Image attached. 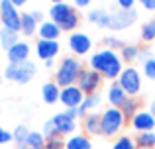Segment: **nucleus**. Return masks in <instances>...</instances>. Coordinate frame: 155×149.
<instances>
[{"mask_svg":"<svg viewBox=\"0 0 155 149\" xmlns=\"http://www.w3.org/2000/svg\"><path fill=\"white\" fill-rule=\"evenodd\" d=\"M136 18H137V14H136V10H116V12H112L110 14V30H114V31H120V30H126V28H130L134 22H136Z\"/></svg>","mask_w":155,"mask_h":149,"instance_id":"9","label":"nucleus"},{"mask_svg":"<svg viewBox=\"0 0 155 149\" xmlns=\"http://www.w3.org/2000/svg\"><path fill=\"white\" fill-rule=\"evenodd\" d=\"M153 53H155V41H153Z\"/></svg>","mask_w":155,"mask_h":149,"instance_id":"47","label":"nucleus"},{"mask_svg":"<svg viewBox=\"0 0 155 149\" xmlns=\"http://www.w3.org/2000/svg\"><path fill=\"white\" fill-rule=\"evenodd\" d=\"M0 6H2V0H0Z\"/></svg>","mask_w":155,"mask_h":149,"instance_id":"48","label":"nucleus"},{"mask_svg":"<svg viewBox=\"0 0 155 149\" xmlns=\"http://www.w3.org/2000/svg\"><path fill=\"white\" fill-rule=\"evenodd\" d=\"M12 135H14V141L18 149H28L26 141H28V135H30V130H28L26 126H18L14 131H12Z\"/></svg>","mask_w":155,"mask_h":149,"instance_id":"27","label":"nucleus"},{"mask_svg":"<svg viewBox=\"0 0 155 149\" xmlns=\"http://www.w3.org/2000/svg\"><path fill=\"white\" fill-rule=\"evenodd\" d=\"M35 51H38V57L47 61V59H53L57 53H59V43L55 39H39L38 45H35Z\"/></svg>","mask_w":155,"mask_h":149,"instance_id":"13","label":"nucleus"},{"mask_svg":"<svg viewBox=\"0 0 155 149\" xmlns=\"http://www.w3.org/2000/svg\"><path fill=\"white\" fill-rule=\"evenodd\" d=\"M45 143H47V139H45V135H43V131H30L26 145L30 149H43Z\"/></svg>","mask_w":155,"mask_h":149,"instance_id":"26","label":"nucleus"},{"mask_svg":"<svg viewBox=\"0 0 155 149\" xmlns=\"http://www.w3.org/2000/svg\"><path fill=\"white\" fill-rule=\"evenodd\" d=\"M0 20H2L4 28H8V30H12V31H22V14L18 12V8H16L10 0H2Z\"/></svg>","mask_w":155,"mask_h":149,"instance_id":"6","label":"nucleus"},{"mask_svg":"<svg viewBox=\"0 0 155 149\" xmlns=\"http://www.w3.org/2000/svg\"><path fill=\"white\" fill-rule=\"evenodd\" d=\"M51 120H53V124H55V128H57V134H59V138H63V135L73 134V131H75V120H71L67 114H65V112L55 114Z\"/></svg>","mask_w":155,"mask_h":149,"instance_id":"14","label":"nucleus"},{"mask_svg":"<svg viewBox=\"0 0 155 149\" xmlns=\"http://www.w3.org/2000/svg\"><path fill=\"white\" fill-rule=\"evenodd\" d=\"M84 131L88 135H96L100 134V116L98 114H88L84 118Z\"/></svg>","mask_w":155,"mask_h":149,"instance_id":"24","label":"nucleus"},{"mask_svg":"<svg viewBox=\"0 0 155 149\" xmlns=\"http://www.w3.org/2000/svg\"><path fill=\"white\" fill-rule=\"evenodd\" d=\"M49 18H51V22H55L61 28V31H71L73 34L77 30V26H79V14L67 2L53 4L49 8Z\"/></svg>","mask_w":155,"mask_h":149,"instance_id":"2","label":"nucleus"},{"mask_svg":"<svg viewBox=\"0 0 155 149\" xmlns=\"http://www.w3.org/2000/svg\"><path fill=\"white\" fill-rule=\"evenodd\" d=\"M45 67H47V69H51V67H53V59H47V61H45Z\"/></svg>","mask_w":155,"mask_h":149,"instance_id":"44","label":"nucleus"},{"mask_svg":"<svg viewBox=\"0 0 155 149\" xmlns=\"http://www.w3.org/2000/svg\"><path fill=\"white\" fill-rule=\"evenodd\" d=\"M112 149H137L136 138H132V135H120V138L114 141Z\"/></svg>","mask_w":155,"mask_h":149,"instance_id":"28","label":"nucleus"},{"mask_svg":"<svg viewBox=\"0 0 155 149\" xmlns=\"http://www.w3.org/2000/svg\"><path fill=\"white\" fill-rule=\"evenodd\" d=\"M143 75L147 79H153L155 80V57H151L149 61L143 63Z\"/></svg>","mask_w":155,"mask_h":149,"instance_id":"34","label":"nucleus"},{"mask_svg":"<svg viewBox=\"0 0 155 149\" xmlns=\"http://www.w3.org/2000/svg\"><path fill=\"white\" fill-rule=\"evenodd\" d=\"M65 147L67 149H92V143H91V139H88L87 135L75 134L65 141Z\"/></svg>","mask_w":155,"mask_h":149,"instance_id":"20","label":"nucleus"},{"mask_svg":"<svg viewBox=\"0 0 155 149\" xmlns=\"http://www.w3.org/2000/svg\"><path fill=\"white\" fill-rule=\"evenodd\" d=\"M149 112H151V114L155 116V100H153V102H151V106H149Z\"/></svg>","mask_w":155,"mask_h":149,"instance_id":"45","label":"nucleus"},{"mask_svg":"<svg viewBox=\"0 0 155 149\" xmlns=\"http://www.w3.org/2000/svg\"><path fill=\"white\" fill-rule=\"evenodd\" d=\"M12 139H14V135H12L8 130H4V128L0 126V143H8V141H12Z\"/></svg>","mask_w":155,"mask_h":149,"instance_id":"36","label":"nucleus"},{"mask_svg":"<svg viewBox=\"0 0 155 149\" xmlns=\"http://www.w3.org/2000/svg\"><path fill=\"white\" fill-rule=\"evenodd\" d=\"M124 124H126V118H124L120 108L108 106L100 114V134L102 135H116V134H120Z\"/></svg>","mask_w":155,"mask_h":149,"instance_id":"4","label":"nucleus"},{"mask_svg":"<svg viewBox=\"0 0 155 149\" xmlns=\"http://www.w3.org/2000/svg\"><path fill=\"white\" fill-rule=\"evenodd\" d=\"M126 100H128V94H126L124 88H122L118 83L110 84V88H108V102H110V106L122 108V104H124Z\"/></svg>","mask_w":155,"mask_h":149,"instance_id":"16","label":"nucleus"},{"mask_svg":"<svg viewBox=\"0 0 155 149\" xmlns=\"http://www.w3.org/2000/svg\"><path fill=\"white\" fill-rule=\"evenodd\" d=\"M145 10H155V0H137Z\"/></svg>","mask_w":155,"mask_h":149,"instance_id":"38","label":"nucleus"},{"mask_svg":"<svg viewBox=\"0 0 155 149\" xmlns=\"http://www.w3.org/2000/svg\"><path fill=\"white\" fill-rule=\"evenodd\" d=\"M0 80H2V76H0Z\"/></svg>","mask_w":155,"mask_h":149,"instance_id":"49","label":"nucleus"},{"mask_svg":"<svg viewBox=\"0 0 155 149\" xmlns=\"http://www.w3.org/2000/svg\"><path fill=\"white\" fill-rule=\"evenodd\" d=\"M130 122H132V128L137 131V134H141V131H153L155 130V116L149 110H137L136 116H134Z\"/></svg>","mask_w":155,"mask_h":149,"instance_id":"11","label":"nucleus"},{"mask_svg":"<svg viewBox=\"0 0 155 149\" xmlns=\"http://www.w3.org/2000/svg\"><path fill=\"white\" fill-rule=\"evenodd\" d=\"M65 114H67L71 120H77V118H81V116H79V108H67V112H65Z\"/></svg>","mask_w":155,"mask_h":149,"instance_id":"40","label":"nucleus"},{"mask_svg":"<svg viewBox=\"0 0 155 149\" xmlns=\"http://www.w3.org/2000/svg\"><path fill=\"white\" fill-rule=\"evenodd\" d=\"M91 69L98 71V73L102 76H106V79H118L120 73L124 71V67H122L120 53L104 47V49L96 51V53L91 57Z\"/></svg>","mask_w":155,"mask_h":149,"instance_id":"1","label":"nucleus"},{"mask_svg":"<svg viewBox=\"0 0 155 149\" xmlns=\"http://www.w3.org/2000/svg\"><path fill=\"white\" fill-rule=\"evenodd\" d=\"M43 135H45V139L59 138V134H57V128H55V124H53V120H47V122L43 124Z\"/></svg>","mask_w":155,"mask_h":149,"instance_id":"32","label":"nucleus"},{"mask_svg":"<svg viewBox=\"0 0 155 149\" xmlns=\"http://www.w3.org/2000/svg\"><path fill=\"white\" fill-rule=\"evenodd\" d=\"M51 2H53V4H59V2H63V0H51Z\"/></svg>","mask_w":155,"mask_h":149,"instance_id":"46","label":"nucleus"},{"mask_svg":"<svg viewBox=\"0 0 155 149\" xmlns=\"http://www.w3.org/2000/svg\"><path fill=\"white\" fill-rule=\"evenodd\" d=\"M120 110H122V114H124V118H126V120H128V118L132 120L134 116H136V112L140 110V108H137V100H136V98H128L124 104H122Z\"/></svg>","mask_w":155,"mask_h":149,"instance_id":"30","label":"nucleus"},{"mask_svg":"<svg viewBox=\"0 0 155 149\" xmlns=\"http://www.w3.org/2000/svg\"><path fill=\"white\" fill-rule=\"evenodd\" d=\"M118 84L126 90L128 96H136L141 88V76H140V71L134 69V67H126L124 71L118 76Z\"/></svg>","mask_w":155,"mask_h":149,"instance_id":"7","label":"nucleus"},{"mask_svg":"<svg viewBox=\"0 0 155 149\" xmlns=\"http://www.w3.org/2000/svg\"><path fill=\"white\" fill-rule=\"evenodd\" d=\"M28 55H30V45L26 41H18L14 47L8 49V59L10 63H26Z\"/></svg>","mask_w":155,"mask_h":149,"instance_id":"15","label":"nucleus"},{"mask_svg":"<svg viewBox=\"0 0 155 149\" xmlns=\"http://www.w3.org/2000/svg\"><path fill=\"white\" fill-rule=\"evenodd\" d=\"M41 96H43V102L53 104L61 98V88L57 83H45L41 86Z\"/></svg>","mask_w":155,"mask_h":149,"instance_id":"18","label":"nucleus"},{"mask_svg":"<svg viewBox=\"0 0 155 149\" xmlns=\"http://www.w3.org/2000/svg\"><path fill=\"white\" fill-rule=\"evenodd\" d=\"M45 149H67V147H65L63 138H53V139H47Z\"/></svg>","mask_w":155,"mask_h":149,"instance_id":"35","label":"nucleus"},{"mask_svg":"<svg viewBox=\"0 0 155 149\" xmlns=\"http://www.w3.org/2000/svg\"><path fill=\"white\" fill-rule=\"evenodd\" d=\"M102 83V75L94 69H83L77 80V86L84 92V94H96V88Z\"/></svg>","mask_w":155,"mask_h":149,"instance_id":"8","label":"nucleus"},{"mask_svg":"<svg viewBox=\"0 0 155 149\" xmlns=\"http://www.w3.org/2000/svg\"><path fill=\"white\" fill-rule=\"evenodd\" d=\"M98 104H100L98 92H96V94H87V96H84V100H83V104L79 106V116H81V118H87V116L91 114Z\"/></svg>","mask_w":155,"mask_h":149,"instance_id":"19","label":"nucleus"},{"mask_svg":"<svg viewBox=\"0 0 155 149\" xmlns=\"http://www.w3.org/2000/svg\"><path fill=\"white\" fill-rule=\"evenodd\" d=\"M31 16H34V18H35V22H38V24H41V22H43V14H41V12H39V10L31 12Z\"/></svg>","mask_w":155,"mask_h":149,"instance_id":"41","label":"nucleus"},{"mask_svg":"<svg viewBox=\"0 0 155 149\" xmlns=\"http://www.w3.org/2000/svg\"><path fill=\"white\" fill-rule=\"evenodd\" d=\"M88 20H91V22H94L96 26H100V28H108L110 26V14L106 10H102V8L88 12Z\"/></svg>","mask_w":155,"mask_h":149,"instance_id":"23","label":"nucleus"},{"mask_svg":"<svg viewBox=\"0 0 155 149\" xmlns=\"http://www.w3.org/2000/svg\"><path fill=\"white\" fill-rule=\"evenodd\" d=\"M141 39L143 41H155V20H149L141 26Z\"/></svg>","mask_w":155,"mask_h":149,"instance_id":"31","label":"nucleus"},{"mask_svg":"<svg viewBox=\"0 0 155 149\" xmlns=\"http://www.w3.org/2000/svg\"><path fill=\"white\" fill-rule=\"evenodd\" d=\"M137 149H155V131H141L136 135Z\"/></svg>","mask_w":155,"mask_h":149,"instance_id":"22","label":"nucleus"},{"mask_svg":"<svg viewBox=\"0 0 155 149\" xmlns=\"http://www.w3.org/2000/svg\"><path fill=\"white\" fill-rule=\"evenodd\" d=\"M81 71H83V67H81V63L77 61L75 57H65L63 61H61L57 73H55V83L63 88L71 86V84H77Z\"/></svg>","mask_w":155,"mask_h":149,"instance_id":"3","label":"nucleus"},{"mask_svg":"<svg viewBox=\"0 0 155 149\" xmlns=\"http://www.w3.org/2000/svg\"><path fill=\"white\" fill-rule=\"evenodd\" d=\"M18 41H20L18 31H12V30H8V28H4V26H2V30H0V43H2L4 49L8 51L10 47H14Z\"/></svg>","mask_w":155,"mask_h":149,"instance_id":"21","label":"nucleus"},{"mask_svg":"<svg viewBox=\"0 0 155 149\" xmlns=\"http://www.w3.org/2000/svg\"><path fill=\"white\" fill-rule=\"evenodd\" d=\"M84 92L81 90L77 84H71V86H65L63 90H61V102L65 104V108H79L81 104H83L84 100Z\"/></svg>","mask_w":155,"mask_h":149,"instance_id":"12","label":"nucleus"},{"mask_svg":"<svg viewBox=\"0 0 155 149\" xmlns=\"http://www.w3.org/2000/svg\"><path fill=\"white\" fill-rule=\"evenodd\" d=\"M28 149H30V147H28ZM43 149H45V147H43Z\"/></svg>","mask_w":155,"mask_h":149,"instance_id":"50","label":"nucleus"},{"mask_svg":"<svg viewBox=\"0 0 155 149\" xmlns=\"http://www.w3.org/2000/svg\"><path fill=\"white\" fill-rule=\"evenodd\" d=\"M137 59H140V61H149V59H151V51H149V49H141L140 51V57H137Z\"/></svg>","mask_w":155,"mask_h":149,"instance_id":"39","label":"nucleus"},{"mask_svg":"<svg viewBox=\"0 0 155 149\" xmlns=\"http://www.w3.org/2000/svg\"><path fill=\"white\" fill-rule=\"evenodd\" d=\"M120 57H122V61H126V63L134 61V59L140 57V47L137 45H124L120 49Z\"/></svg>","mask_w":155,"mask_h":149,"instance_id":"29","label":"nucleus"},{"mask_svg":"<svg viewBox=\"0 0 155 149\" xmlns=\"http://www.w3.org/2000/svg\"><path fill=\"white\" fill-rule=\"evenodd\" d=\"M38 34H39V39H55L57 41V37H59V34H61V28L57 26L55 22H41L39 24V28H38Z\"/></svg>","mask_w":155,"mask_h":149,"instance_id":"17","label":"nucleus"},{"mask_svg":"<svg viewBox=\"0 0 155 149\" xmlns=\"http://www.w3.org/2000/svg\"><path fill=\"white\" fill-rule=\"evenodd\" d=\"M118 6L122 8V10H132L134 4H136V0H116Z\"/></svg>","mask_w":155,"mask_h":149,"instance_id":"37","label":"nucleus"},{"mask_svg":"<svg viewBox=\"0 0 155 149\" xmlns=\"http://www.w3.org/2000/svg\"><path fill=\"white\" fill-rule=\"evenodd\" d=\"M10 2H12V4H14V6H16V8H18V6H24V4H26V2H28V0H10Z\"/></svg>","mask_w":155,"mask_h":149,"instance_id":"43","label":"nucleus"},{"mask_svg":"<svg viewBox=\"0 0 155 149\" xmlns=\"http://www.w3.org/2000/svg\"><path fill=\"white\" fill-rule=\"evenodd\" d=\"M92 47V39L88 37L84 31H73L71 35H69V49L73 51L75 55H84L88 53Z\"/></svg>","mask_w":155,"mask_h":149,"instance_id":"10","label":"nucleus"},{"mask_svg":"<svg viewBox=\"0 0 155 149\" xmlns=\"http://www.w3.org/2000/svg\"><path fill=\"white\" fill-rule=\"evenodd\" d=\"M73 2H75V6L84 8V6H88V4H91V0H73Z\"/></svg>","mask_w":155,"mask_h":149,"instance_id":"42","label":"nucleus"},{"mask_svg":"<svg viewBox=\"0 0 155 149\" xmlns=\"http://www.w3.org/2000/svg\"><path fill=\"white\" fill-rule=\"evenodd\" d=\"M104 47H106V49L116 51V49H122V47H124V43H122L118 37H114V35H108V37L104 39Z\"/></svg>","mask_w":155,"mask_h":149,"instance_id":"33","label":"nucleus"},{"mask_svg":"<svg viewBox=\"0 0 155 149\" xmlns=\"http://www.w3.org/2000/svg\"><path fill=\"white\" fill-rule=\"evenodd\" d=\"M38 22H35V18L30 14V12H24L22 14V34H26V35H31V34H35L38 31Z\"/></svg>","mask_w":155,"mask_h":149,"instance_id":"25","label":"nucleus"},{"mask_svg":"<svg viewBox=\"0 0 155 149\" xmlns=\"http://www.w3.org/2000/svg\"><path fill=\"white\" fill-rule=\"evenodd\" d=\"M35 75V65L31 61H26V63H10L4 71V76L8 80H14V83H20V84H26L34 79Z\"/></svg>","mask_w":155,"mask_h":149,"instance_id":"5","label":"nucleus"}]
</instances>
